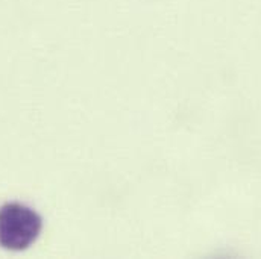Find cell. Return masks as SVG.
<instances>
[{
  "label": "cell",
  "mask_w": 261,
  "mask_h": 259,
  "mask_svg": "<svg viewBox=\"0 0 261 259\" xmlns=\"http://www.w3.org/2000/svg\"><path fill=\"white\" fill-rule=\"evenodd\" d=\"M40 215L26 205L6 203L0 208V246L20 252L31 247L40 237Z\"/></svg>",
  "instance_id": "1"
}]
</instances>
